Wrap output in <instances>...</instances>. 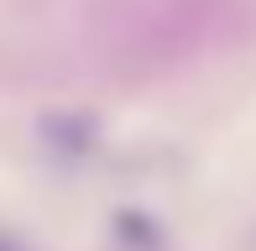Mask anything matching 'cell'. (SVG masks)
I'll return each instance as SVG.
<instances>
[{
    "label": "cell",
    "instance_id": "1",
    "mask_svg": "<svg viewBox=\"0 0 256 251\" xmlns=\"http://www.w3.org/2000/svg\"><path fill=\"white\" fill-rule=\"evenodd\" d=\"M0 251H21V246H10V241H0Z\"/></svg>",
    "mask_w": 256,
    "mask_h": 251
}]
</instances>
